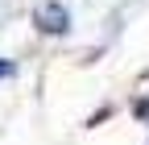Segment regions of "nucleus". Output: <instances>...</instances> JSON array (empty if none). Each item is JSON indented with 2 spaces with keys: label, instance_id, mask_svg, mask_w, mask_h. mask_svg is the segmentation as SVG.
Returning <instances> with one entry per match:
<instances>
[{
  "label": "nucleus",
  "instance_id": "f257e3e1",
  "mask_svg": "<svg viewBox=\"0 0 149 145\" xmlns=\"http://www.w3.org/2000/svg\"><path fill=\"white\" fill-rule=\"evenodd\" d=\"M33 25L42 29V33H54V38H58V33L70 29V13H66L62 4H54V0H46V4L33 8Z\"/></svg>",
  "mask_w": 149,
  "mask_h": 145
},
{
  "label": "nucleus",
  "instance_id": "f03ea898",
  "mask_svg": "<svg viewBox=\"0 0 149 145\" xmlns=\"http://www.w3.org/2000/svg\"><path fill=\"white\" fill-rule=\"evenodd\" d=\"M13 75V62H0V79H8Z\"/></svg>",
  "mask_w": 149,
  "mask_h": 145
}]
</instances>
